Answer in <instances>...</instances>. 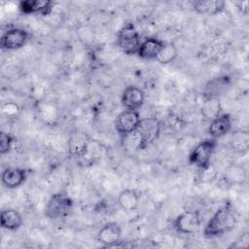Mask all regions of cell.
Masks as SVG:
<instances>
[{"instance_id": "obj_1", "label": "cell", "mask_w": 249, "mask_h": 249, "mask_svg": "<svg viewBox=\"0 0 249 249\" xmlns=\"http://www.w3.org/2000/svg\"><path fill=\"white\" fill-rule=\"evenodd\" d=\"M237 223L236 215L230 203L220 207L203 228V235L207 238L221 236L232 231Z\"/></svg>"}, {"instance_id": "obj_2", "label": "cell", "mask_w": 249, "mask_h": 249, "mask_svg": "<svg viewBox=\"0 0 249 249\" xmlns=\"http://www.w3.org/2000/svg\"><path fill=\"white\" fill-rule=\"evenodd\" d=\"M73 199L65 192H58L49 198L45 207V216L53 221L66 219L72 212Z\"/></svg>"}, {"instance_id": "obj_3", "label": "cell", "mask_w": 249, "mask_h": 249, "mask_svg": "<svg viewBox=\"0 0 249 249\" xmlns=\"http://www.w3.org/2000/svg\"><path fill=\"white\" fill-rule=\"evenodd\" d=\"M161 126V122L154 116L141 118L137 129L134 132L137 138L136 149L144 150L153 144L160 137Z\"/></svg>"}, {"instance_id": "obj_4", "label": "cell", "mask_w": 249, "mask_h": 249, "mask_svg": "<svg viewBox=\"0 0 249 249\" xmlns=\"http://www.w3.org/2000/svg\"><path fill=\"white\" fill-rule=\"evenodd\" d=\"M217 146V139L211 137L198 142L189 154L188 160L190 164L196 166L201 170L209 168L211 158L215 153Z\"/></svg>"}, {"instance_id": "obj_5", "label": "cell", "mask_w": 249, "mask_h": 249, "mask_svg": "<svg viewBox=\"0 0 249 249\" xmlns=\"http://www.w3.org/2000/svg\"><path fill=\"white\" fill-rule=\"evenodd\" d=\"M141 42L140 33L132 22L124 23L118 31L117 45L124 54H136Z\"/></svg>"}, {"instance_id": "obj_6", "label": "cell", "mask_w": 249, "mask_h": 249, "mask_svg": "<svg viewBox=\"0 0 249 249\" xmlns=\"http://www.w3.org/2000/svg\"><path fill=\"white\" fill-rule=\"evenodd\" d=\"M174 230L182 234H193L201 227L200 213L196 210H186L177 215L173 220Z\"/></svg>"}, {"instance_id": "obj_7", "label": "cell", "mask_w": 249, "mask_h": 249, "mask_svg": "<svg viewBox=\"0 0 249 249\" xmlns=\"http://www.w3.org/2000/svg\"><path fill=\"white\" fill-rule=\"evenodd\" d=\"M141 118L138 111L124 109L114 121V127L122 138H126L137 129Z\"/></svg>"}, {"instance_id": "obj_8", "label": "cell", "mask_w": 249, "mask_h": 249, "mask_svg": "<svg viewBox=\"0 0 249 249\" xmlns=\"http://www.w3.org/2000/svg\"><path fill=\"white\" fill-rule=\"evenodd\" d=\"M29 32L21 27H12L6 30L0 39V47L6 51L19 50L29 40Z\"/></svg>"}, {"instance_id": "obj_9", "label": "cell", "mask_w": 249, "mask_h": 249, "mask_svg": "<svg viewBox=\"0 0 249 249\" xmlns=\"http://www.w3.org/2000/svg\"><path fill=\"white\" fill-rule=\"evenodd\" d=\"M232 84L229 75H221L209 80L202 89V96L204 99L219 98L229 91Z\"/></svg>"}, {"instance_id": "obj_10", "label": "cell", "mask_w": 249, "mask_h": 249, "mask_svg": "<svg viewBox=\"0 0 249 249\" xmlns=\"http://www.w3.org/2000/svg\"><path fill=\"white\" fill-rule=\"evenodd\" d=\"M122 236V228L116 222L104 224L96 232V240L104 247H114Z\"/></svg>"}, {"instance_id": "obj_11", "label": "cell", "mask_w": 249, "mask_h": 249, "mask_svg": "<svg viewBox=\"0 0 249 249\" xmlns=\"http://www.w3.org/2000/svg\"><path fill=\"white\" fill-rule=\"evenodd\" d=\"M121 102L126 110L138 111L145 102V92L136 86H127L122 92Z\"/></svg>"}, {"instance_id": "obj_12", "label": "cell", "mask_w": 249, "mask_h": 249, "mask_svg": "<svg viewBox=\"0 0 249 249\" xmlns=\"http://www.w3.org/2000/svg\"><path fill=\"white\" fill-rule=\"evenodd\" d=\"M28 171L22 167H7L1 173L2 185L9 190L20 187L27 179Z\"/></svg>"}, {"instance_id": "obj_13", "label": "cell", "mask_w": 249, "mask_h": 249, "mask_svg": "<svg viewBox=\"0 0 249 249\" xmlns=\"http://www.w3.org/2000/svg\"><path fill=\"white\" fill-rule=\"evenodd\" d=\"M232 127V119L229 113H221L218 117L210 121L207 132L211 138L219 139L227 135Z\"/></svg>"}, {"instance_id": "obj_14", "label": "cell", "mask_w": 249, "mask_h": 249, "mask_svg": "<svg viewBox=\"0 0 249 249\" xmlns=\"http://www.w3.org/2000/svg\"><path fill=\"white\" fill-rule=\"evenodd\" d=\"M165 42L157 37H147L142 40L136 55L145 60H156Z\"/></svg>"}, {"instance_id": "obj_15", "label": "cell", "mask_w": 249, "mask_h": 249, "mask_svg": "<svg viewBox=\"0 0 249 249\" xmlns=\"http://www.w3.org/2000/svg\"><path fill=\"white\" fill-rule=\"evenodd\" d=\"M53 6V2L50 0H24L18 3V10L24 15L48 16L52 13Z\"/></svg>"}, {"instance_id": "obj_16", "label": "cell", "mask_w": 249, "mask_h": 249, "mask_svg": "<svg viewBox=\"0 0 249 249\" xmlns=\"http://www.w3.org/2000/svg\"><path fill=\"white\" fill-rule=\"evenodd\" d=\"M91 139L81 131H76L71 134L68 142L69 153L74 157H84L89 149Z\"/></svg>"}, {"instance_id": "obj_17", "label": "cell", "mask_w": 249, "mask_h": 249, "mask_svg": "<svg viewBox=\"0 0 249 249\" xmlns=\"http://www.w3.org/2000/svg\"><path fill=\"white\" fill-rule=\"evenodd\" d=\"M141 195L134 189H124L123 190L118 197L117 204L118 206L126 212H131L137 209L140 202Z\"/></svg>"}, {"instance_id": "obj_18", "label": "cell", "mask_w": 249, "mask_h": 249, "mask_svg": "<svg viewBox=\"0 0 249 249\" xmlns=\"http://www.w3.org/2000/svg\"><path fill=\"white\" fill-rule=\"evenodd\" d=\"M192 7L197 14L214 16L225 10L226 3L220 0H197L192 2Z\"/></svg>"}, {"instance_id": "obj_19", "label": "cell", "mask_w": 249, "mask_h": 249, "mask_svg": "<svg viewBox=\"0 0 249 249\" xmlns=\"http://www.w3.org/2000/svg\"><path fill=\"white\" fill-rule=\"evenodd\" d=\"M23 224V219L18 211L13 208H7L1 211L0 226L7 231H17Z\"/></svg>"}, {"instance_id": "obj_20", "label": "cell", "mask_w": 249, "mask_h": 249, "mask_svg": "<svg viewBox=\"0 0 249 249\" xmlns=\"http://www.w3.org/2000/svg\"><path fill=\"white\" fill-rule=\"evenodd\" d=\"M230 146L234 153L244 155L249 149V133L247 130L232 131L230 137Z\"/></svg>"}, {"instance_id": "obj_21", "label": "cell", "mask_w": 249, "mask_h": 249, "mask_svg": "<svg viewBox=\"0 0 249 249\" xmlns=\"http://www.w3.org/2000/svg\"><path fill=\"white\" fill-rule=\"evenodd\" d=\"M247 178L246 169L242 165L231 164L229 166L224 174V180L229 185H240L245 182Z\"/></svg>"}, {"instance_id": "obj_22", "label": "cell", "mask_w": 249, "mask_h": 249, "mask_svg": "<svg viewBox=\"0 0 249 249\" xmlns=\"http://www.w3.org/2000/svg\"><path fill=\"white\" fill-rule=\"evenodd\" d=\"M222 113V104L219 98H208L204 99L201 106L202 116L208 120L212 121Z\"/></svg>"}, {"instance_id": "obj_23", "label": "cell", "mask_w": 249, "mask_h": 249, "mask_svg": "<svg viewBox=\"0 0 249 249\" xmlns=\"http://www.w3.org/2000/svg\"><path fill=\"white\" fill-rule=\"evenodd\" d=\"M178 56V49L173 42H165L158 54L156 61L160 64L166 65L173 62Z\"/></svg>"}, {"instance_id": "obj_24", "label": "cell", "mask_w": 249, "mask_h": 249, "mask_svg": "<svg viewBox=\"0 0 249 249\" xmlns=\"http://www.w3.org/2000/svg\"><path fill=\"white\" fill-rule=\"evenodd\" d=\"M15 138L12 134L8 132H1L0 134V154L5 155L8 154L14 145Z\"/></svg>"}, {"instance_id": "obj_25", "label": "cell", "mask_w": 249, "mask_h": 249, "mask_svg": "<svg viewBox=\"0 0 249 249\" xmlns=\"http://www.w3.org/2000/svg\"><path fill=\"white\" fill-rule=\"evenodd\" d=\"M249 243V235L247 231H244L241 233V235L236 239L235 243L232 244V247H241V248H246Z\"/></svg>"}]
</instances>
